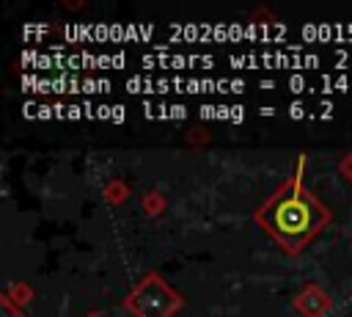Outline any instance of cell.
I'll use <instances>...</instances> for the list:
<instances>
[{
  "instance_id": "obj_1",
  "label": "cell",
  "mask_w": 352,
  "mask_h": 317,
  "mask_svg": "<svg viewBox=\"0 0 352 317\" xmlns=\"http://www.w3.org/2000/svg\"><path fill=\"white\" fill-rule=\"evenodd\" d=\"M300 168L302 160L297 165V176L280 185L256 209V223L267 229L286 251H300L330 221V212L319 204V198L300 185Z\"/></svg>"
},
{
  "instance_id": "obj_2",
  "label": "cell",
  "mask_w": 352,
  "mask_h": 317,
  "mask_svg": "<svg viewBox=\"0 0 352 317\" xmlns=\"http://www.w3.org/2000/svg\"><path fill=\"white\" fill-rule=\"evenodd\" d=\"M126 306L138 317H170L182 306V298L160 276L151 273L135 287V292L126 298Z\"/></svg>"
},
{
  "instance_id": "obj_3",
  "label": "cell",
  "mask_w": 352,
  "mask_h": 317,
  "mask_svg": "<svg viewBox=\"0 0 352 317\" xmlns=\"http://www.w3.org/2000/svg\"><path fill=\"white\" fill-rule=\"evenodd\" d=\"M341 174H344L349 182H352V152H349V154L341 160Z\"/></svg>"
}]
</instances>
